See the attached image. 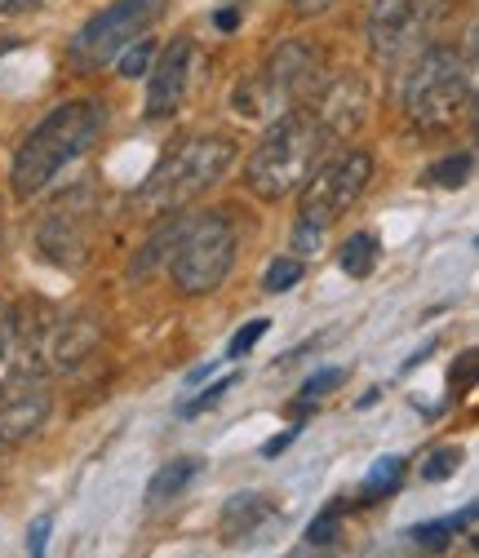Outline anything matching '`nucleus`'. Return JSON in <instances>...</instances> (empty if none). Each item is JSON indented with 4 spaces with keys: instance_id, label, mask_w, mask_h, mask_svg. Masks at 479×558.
Masks as SVG:
<instances>
[{
    "instance_id": "f257e3e1",
    "label": "nucleus",
    "mask_w": 479,
    "mask_h": 558,
    "mask_svg": "<svg viewBox=\"0 0 479 558\" xmlns=\"http://www.w3.org/2000/svg\"><path fill=\"white\" fill-rule=\"evenodd\" d=\"M107 129V107L98 98H72L58 102L40 124H32L23 133V143L14 147V165H10V186L19 199L40 195L45 186H53V178L76 165Z\"/></svg>"
},
{
    "instance_id": "f03ea898",
    "label": "nucleus",
    "mask_w": 479,
    "mask_h": 558,
    "mask_svg": "<svg viewBox=\"0 0 479 558\" xmlns=\"http://www.w3.org/2000/svg\"><path fill=\"white\" fill-rule=\"evenodd\" d=\"M236 160V143L223 133H191L178 147H169L156 169L147 173V182L133 191V208L143 218H165L178 214L187 199H195L200 191H209Z\"/></svg>"
},
{
    "instance_id": "7ed1b4c3",
    "label": "nucleus",
    "mask_w": 479,
    "mask_h": 558,
    "mask_svg": "<svg viewBox=\"0 0 479 558\" xmlns=\"http://www.w3.org/2000/svg\"><path fill=\"white\" fill-rule=\"evenodd\" d=\"M328 143H333V137L320 129V120L311 111L294 107V111L276 116V124L266 129V137L244 160V178H249L253 195H262V199L294 195L315 173V165L324 160Z\"/></svg>"
},
{
    "instance_id": "20e7f679",
    "label": "nucleus",
    "mask_w": 479,
    "mask_h": 558,
    "mask_svg": "<svg viewBox=\"0 0 479 558\" xmlns=\"http://www.w3.org/2000/svg\"><path fill=\"white\" fill-rule=\"evenodd\" d=\"M320 72H324V53L311 40H285L258 62V72H249L231 89V107L244 120H276L294 111L307 94H315Z\"/></svg>"
},
{
    "instance_id": "39448f33",
    "label": "nucleus",
    "mask_w": 479,
    "mask_h": 558,
    "mask_svg": "<svg viewBox=\"0 0 479 558\" xmlns=\"http://www.w3.org/2000/svg\"><path fill=\"white\" fill-rule=\"evenodd\" d=\"M475 81H470V62L457 58L444 45H431L418 66L408 72L404 85V111L422 133H444L462 120V111L470 107Z\"/></svg>"
},
{
    "instance_id": "423d86ee",
    "label": "nucleus",
    "mask_w": 479,
    "mask_h": 558,
    "mask_svg": "<svg viewBox=\"0 0 479 558\" xmlns=\"http://www.w3.org/2000/svg\"><path fill=\"white\" fill-rule=\"evenodd\" d=\"M236 227L227 222V214H200V218H187L178 240H173V253H169V275L173 284L187 293V298H204L214 293L223 279L231 275V262H236Z\"/></svg>"
},
{
    "instance_id": "0eeeda50",
    "label": "nucleus",
    "mask_w": 479,
    "mask_h": 558,
    "mask_svg": "<svg viewBox=\"0 0 479 558\" xmlns=\"http://www.w3.org/2000/svg\"><path fill=\"white\" fill-rule=\"evenodd\" d=\"M369 182H373V156L369 151H347L328 165H315V173L298 186L302 191L298 195V227L328 231L364 195Z\"/></svg>"
},
{
    "instance_id": "6e6552de",
    "label": "nucleus",
    "mask_w": 479,
    "mask_h": 558,
    "mask_svg": "<svg viewBox=\"0 0 479 558\" xmlns=\"http://www.w3.org/2000/svg\"><path fill=\"white\" fill-rule=\"evenodd\" d=\"M165 14V0H111L103 14H94L76 40H72V62L76 66H107L116 62V53L124 45H133L139 36H147Z\"/></svg>"
},
{
    "instance_id": "1a4fd4ad",
    "label": "nucleus",
    "mask_w": 479,
    "mask_h": 558,
    "mask_svg": "<svg viewBox=\"0 0 479 558\" xmlns=\"http://www.w3.org/2000/svg\"><path fill=\"white\" fill-rule=\"evenodd\" d=\"M94 231H98V208H94V191L81 182L67 195L53 199V208L40 218V231H36V244L40 253L62 266V270H76L89 248H94Z\"/></svg>"
},
{
    "instance_id": "9d476101",
    "label": "nucleus",
    "mask_w": 479,
    "mask_h": 558,
    "mask_svg": "<svg viewBox=\"0 0 479 558\" xmlns=\"http://www.w3.org/2000/svg\"><path fill=\"white\" fill-rule=\"evenodd\" d=\"M103 345V319L89 311H72V315H45L36 337H32V351L49 373H76L94 351Z\"/></svg>"
},
{
    "instance_id": "9b49d317",
    "label": "nucleus",
    "mask_w": 479,
    "mask_h": 558,
    "mask_svg": "<svg viewBox=\"0 0 479 558\" xmlns=\"http://www.w3.org/2000/svg\"><path fill=\"white\" fill-rule=\"evenodd\" d=\"M49 381L32 368H14L5 381H0V444H27L32 435L45 430L49 422Z\"/></svg>"
},
{
    "instance_id": "f8f14e48",
    "label": "nucleus",
    "mask_w": 479,
    "mask_h": 558,
    "mask_svg": "<svg viewBox=\"0 0 479 558\" xmlns=\"http://www.w3.org/2000/svg\"><path fill=\"white\" fill-rule=\"evenodd\" d=\"M191 62H195V45H191V36H178L173 45H165V49H156V58H152V81H147V120H169L178 107H182V98H187V89H191Z\"/></svg>"
},
{
    "instance_id": "ddd939ff",
    "label": "nucleus",
    "mask_w": 479,
    "mask_h": 558,
    "mask_svg": "<svg viewBox=\"0 0 479 558\" xmlns=\"http://www.w3.org/2000/svg\"><path fill=\"white\" fill-rule=\"evenodd\" d=\"M427 5L431 0H373L369 10V45L382 62H395L404 49H414V40L427 27Z\"/></svg>"
},
{
    "instance_id": "4468645a",
    "label": "nucleus",
    "mask_w": 479,
    "mask_h": 558,
    "mask_svg": "<svg viewBox=\"0 0 479 558\" xmlns=\"http://www.w3.org/2000/svg\"><path fill=\"white\" fill-rule=\"evenodd\" d=\"M320 94H315V107H311V116L320 120V129L328 133V137H347V133H356L360 124H364V116H369V85H364V76H337V81H328V85H315Z\"/></svg>"
},
{
    "instance_id": "2eb2a0df",
    "label": "nucleus",
    "mask_w": 479,
    "mask_h": 558,
    "mask_svg": "<svg viewBox=\"0 0 479 558\" xmlns=\"http://www.w3.org/2000/svg\"><path fill=\"white\" fill-rule=\"evenodd\" d=\"M276 519V506H271L262 493H244V497H231L223 506V541H249L262 523Z\"/></svg>"
},
{
    "instance_id": "dca6fc26",
    "label": "nucleus",
    "mask_w": 479,
    "mask_h": 558,
    "mask_svg": "<svg viewBox=\"0 0 479 558\" xmlns=\"http://www.w3.org/2000/svg\"><path fill=\"white\" fill-rule=\"evenodd\" d=\"M45 315H49V311L40 306V319H45ZM40 319L27 315V306L0 298V360H23V355L32 351V337H36V328H40Z\"/></svg>"
},
{
    "instance_id": "f3484780",
    "label": "nucleus",
    "mask_w": 479,
    "mask_h": 558,
    "mask_svg": "<svg viewBox=\"0 0 479 558\" xmlns=\"http://www.w3.org/2000/svg\"><path fill=\"white\" fill-rule=\"evenodd\" d=\"M475 506H466L462 514H448V519H435V523H422L408 532V541H414L418 549H448L457 536H475Z\"/></svg>"
},
{
    "instance_id": "a211bd4d",
    "label": "nucleus",
    "mask_w": 479,
    "mask_h": 558,
    "mask_svg": "<svg viewBox=\"0 0 479 558\" xmlns=\"http://www.w3.org/2000/svg\"><path fill=\"white\" fill-rule=\"evenodd\" d=\"M195 470H200L195 457H173V461H165V465L152 474V483H147V506H165V501H173L182 487L195 478Z\"/></svg>"
},
{
    "instance_id": "6ab92c4d",
    "label": "nucleus",
    "mask_w": 479,
    "mask_h": 558,
    "mask_svg": "<svg viewBox=\"0 0 479 558\" xmlns=\"http://www.w3.org/2000/svg\"><path fill=\"white\" fill-rule=\"evenodd\" d=\"M337 266L347 270L351 279H364V275H373V266H378V235H369V231H356L347 244L337 248Z\"/></svg>"
},
{
    "instance_id": "aec40b11",
    "label": "nucleus",
    "mask_w": 479,
    "mask_h": 558,
    "mask_svg": "<svg viewBox=\"0 0 479 558\" xmlns=\"http://www.w3.org/2000/svg\"><path fill=\"white\" fill-rule=\"evenodd\" d=\"M178 231H182V218H173V222H165L143 248H139V257H133V266H129V275L133 279H143V275H152L169 253H173V240H178Z\"/></svg>"
},
{
    "instance_id": "412c9836",
    "label": "nucleus",
    "mask_w": 479,
    "mask_h": 558,
    "mask_svg": "<svg viewBox=\"0 0 479 558\" xmlns=\"http://www.w3.org/2000/svg\"><path fill=\"white\" fill-rule=\"evenodd\" d=\"M399 478H404V457H382V461L369 470V478L360 483V497H356V506L382 501L386 493H395V487H399Z\"/></svg>"
},
{
    "instance_id": "4be33fe9",
    "label": "nucleus",
    "mask_w": 479,
    "mask_h": 558,
    "mask_svg": "<svg viewBox=\"0 0 479 558\" xmlns=\"http://www.w3.org/2000/svg\"><path fill=\"white\" fill-rule=\"evenodd\" d=\"M152 58H156V40H152V36H139L133 45H124V49L116 53V66H120L124 81H139V76H147Z\"/></svg>"
},
{
    "instance_id": "5701e85b",
    "label": "nucleus",
    "mask_w": 479,
    "mask_h": 558,
    "mask_svg": "<svg viewBox=\"0 0 479 558\" xmlns=\"http://www.w3.org/2000/svg\"><path fill=\"white\" fill-rule=\"evenodd\" d=\"M302 262L298 257H276L266 266V275H262V293H271V298H280V293H289L294 284H302Z\"/></svg>"
},
{
    "instance_id": "b1692460",
    "label": "nucleus",
    "mask_w": 479,
    "mask_h": 558,
    "mask_svg": "<svg viewBox=\"0 0 479 558\" xmlns=\"http://www.w3.org/2000/svg\"><path fill=\"white\" fill-rule=\"evenodd\" d=\"M342 510H347V501H328L324 514L307 527V545H315V549L337 545V541H342Z\"/></svg>"
},
{
    "instance_id": "393cba45",
    "label": "nucleus",
    "mask_w": 479,
    "mask_h": 558,
    "mask_svg": "<svg viewBox=\"0 0 479 558\" xmlns=\"http://www.w3.org/2000/svg\"><path fill=\"white\" fill-rule=\"evenodd\" d=\"M470 165H475V156H470V151H462V156H448V160L431 165V169H427V178H431V186L457 191V186H466V178H470Z\"/></svg>"
},
{
    "instance_id": "a878e982",
    "label": "nucleus",
    "mask_w": 479,
    "mask_h": 558,
    "mask_svg": "<svg viewBox=\"0 0 479 558\" xmlns=\"http://www.w3.org/2000/svg\"><path fill=\"white\" fill-rule=\"evenodd\" d=\"M462 461H466V452H462L457 444L435 448V452L422 461V478H427V483H444V478H453V474L462 470Z\"/></svg>"
},
{
    "instance_id": "bb28decb",
    "label": "nucleus",
    "mask_w": 479,
    "mask_h": 558,
    "mask_svg": "<svg viewBox=\"0 0 479 558\" xmlns=\"http://www.w3.org/2000/svg\"><path fill=\"white\" fill-rule=\"evenodd\" d=\"M236 381H240V373H227V377H218V381H214L209 390H200V395H195L191 403H182V416H200V412L218 408V403H223V395H227V390H231Z\"/></svg>"
},
{
    "instance_id": "cd10ccee",
    "label": "nucleus",
    "mask_w": 479,
    "mask_h": 558,
    "mask_svg": "<svg viewBox=\"0 0 479 558\" xmlns=\"http://www.w3.org/2000/svg\"><path fill=\"white\" fill-rule=\"evenodd\" d=\"M342 381H347V368H320V373H311L307 381H302V395L298 399H307V403H315V399H324V395H333Z\"/></svg>"
},
{
    "instance_id": "c85d7f7f",
    "label": "nucleus",
    "mask_w": 479,
    "mask_h": 558,
    "mask_svg": "<svg viewBox=\"0 0 479 558\" xmlns=\"http://www.w3.org/2000/svg\"><path fill=\"white\" fill-rule=\"evenodd\" d=\"M266 328H271V319H249V324L227 341V360H244V355L253 351V345L266 337Z\"/></svg>"
},
{
    "instance_id": "c756f323",
    "label": "nucleus",
    "mask_w": 479,
    "mask_h": 558,
    "mask_svg": "<svg viewBox=\"0 0 479 558\" xmlns=\"http://www.w3.org/2000/svg\"><path fill=\"white\" fill-rule=\"evenodd\" d=\"M49 532H53V514H40L32 527H27V554H45V545H49Z\"/></svg>"
},
{
    "instance_id": "7c9ffc66",
    "label": "nucleus",
    "mask_w": 479,
    "mask_h": 558,
    "mask_svg": "<svg viewBox=\"0 0 479 558\" xmlns=\"http://www.w3.org/2000/svg\"><path fill=\"white\" fill-rule=\"evenodd\" d=\"M294 439H298V426H289V430H280L276 439H271V444H262V457L271 461V457H280L285 448H294Z\"/></svg>"
},
{
    "instance_id": "2f4dec72",
    "label": "nucleus",
    "mask_w": 479,
    "mask_h": 558,
    "mask_svg": "<svg viewBox=\"0 0 479 558\" xmlns=\"http://www.w3.org/2000/svg\"><path fill=\"white\" fill-rule=\"evenodd\" d=\"M470 373H475V355L466 351V355L457 360V368H453V386H470Z\"/></svg>"
},
{
    "instance_id": "473e14b6",
    "label": "nucleus",
    "mask_w": 479,
    "mask_h": 558,
    "mask_svg": "<svg viewBox=\"0 0 479 558\" xmlns=\"http://www.w3.org/2000/svg\"><path fill=\"white\" fill-rule=\"evenodd\" d=\"M333 5V0H294V10L302 14V19H311V14H324Z\"/></svg>"
},
{
    "instance_id": "72a5a7b5",
    "label": "nucleus",
    "mask_w": 479,
    "mask_h": 558,
    "mask_svg": "<svg viewBox=\"0 0 479 558\" xmlns=\"http://www.w3.org/2000/svg\"><path fill=\"white\" fill-rule=\"evenodd\" d=\"M40 0H0V14H23V10H36Z\"/></svg>"
},
{
    "instance_id": "f704fd0d",
    "label": "nucleus",
    "mask_w": 479,
    "mask_h": 558,
    "mask_svg": "<svg viewBox=\"0 0 479 558\" xmlns=\"http://www.w3.org/2000/svg\"><path fill=\"white\" fill-rule=\"evenodd\" d=\"M214 23H218L223 32H236V27H240V10H218Z\"/></svg>"
}]
</instances>
